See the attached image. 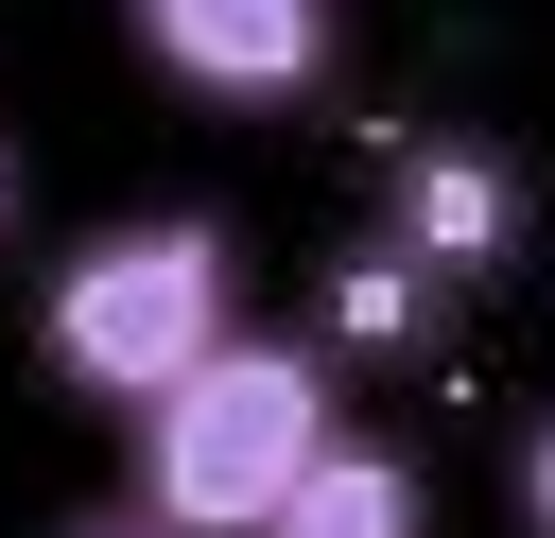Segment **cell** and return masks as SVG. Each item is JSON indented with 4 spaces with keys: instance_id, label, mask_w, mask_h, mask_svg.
Returning a JSON list of instances; mask_svg holds the SVG:
<instances>
[{
    "instance_id": "6",
    "label": "cell",
    "mask_w": 555,
    "mask_h": 538,
    "mask_svg": "<svg viewBox=\"0 0 555 538\" xmlns=\"http://www.w3.org/2000/svg\"><path fill=\"white\" fill-rule=\"evenodd\" d=\"M260 538H434V469H416L399 434H330Z\"/></svg>"
},
{
    "instance_id": "9",
    "label": "cell",
    "mask_w": 555,
    "mask_h": 538,
    "mask_svg": "<svg viewBox=\"0 0 555 538\" xmlns=\"http://www.w3.org/2000/svg\"><path fill=\"white\" fill-rule=\"evenodd\" d=\"M0 243H17V139H0Z\"/></svg>"
},
{
    "instance_id": "3",
    "label": "cell",
    "mask_w": 555,
    "mask_h": 538,
    "mask_svg": "<svg viewBox=\"0 0 555 538\" xmlns=\"http://www.w3.org/2000/svg\"><path fill=\"white\" fill-rule=\"evenodd\" d=\"M382 226H399L451 295H486V278L538 243V191H520L503 139H468V121H399V139H382Z\"/></svg>"
},
{
    "instance_id": "4",
    "label": "cell",
    "mask_w": 555,
    "mask_h": 538,
    "mask_svg": "<svg viewBox=\"0 0 555 538\" xmlns=\"http://www.w3.org/2000/svg\"><path fill=\"white\" fill-rule=\"evenodd\" d=\"M121 35H139V69L191 87V104H312L330 52H347L330 0H121Z\"/></svg>"
},
{
    "instance_id": "5",
    "label": "cell",
    "mask_w": 555,
    "mask_h": 538,
    "mask_svg": "<svg viewBox=\"0 0 555 538\" xmlns=\"http://www.w3.org/2000/svg\"><path fill=\"white\" fill-rule=\"evenodd\" d=\"M312 330H330L347 364H399V347L451 330V278H434L399 226H364V243H330V278H312Z\"/></svg>"
},
{
    "instance_id": "7",
    "label": "cell",
    "mask_w": 555,
    "mask_h": 538,
    "mask_svg": "<svg viewBox=\"0 0 555 538\" xmlns=\"http://www.w3.org/2000/svg\"><path fill=\"white\" fill-rule=\"evenodd\" d=\"M503 486H520V538H555V417H520V469Z\"/></svg>"
},
{
    "instance_id": "1",
    "label": "cell",
    "mask_w": 555,
    "mask_h": 538,
    "mask_svg": "<svg viewBox=\"0 0 555 538\" xmlns=\"http://www.w3.org/2000/svg\"><path fill=\"white\" fill-rule=\"evenodd\" d=\"M139 434V503L173 521V538H260L278 503H295V469L347 434V347L330 330H225L173 399H139L121 417Z\"/></svg>"
},
{
    "instance_id": "2",
    "label": "cell",
    "mask_w": 555,
    "mask_h": 538,
    "mask_svg": "<svg viewBox=\"0 0 555 538\" xmlns=\"http://www.w3.org/2000/svg\"><path fill=\"white\" fill-rule=\"evenodd\" d=\"M225 330H243V243H225V208H121V226H87V243L35 278V364H52L87 417L173 399Z\"/></svg>"
},
{
    "instance_id": "8",
    "label": "cell",
    "mask_w": 555,
    "mask_h": 538,
    "mask_svg": "<svg viewBox=\"0 0 555 538\" xmlns=\"http://www.w3.org/2000/svg\"><path fill=\"white\" fill-rule=\"evenodd\" d=\"M52 538H173V521H156V503H139V486H121V503H69V521H52Z\"/></svg>"
}]
</instances>
